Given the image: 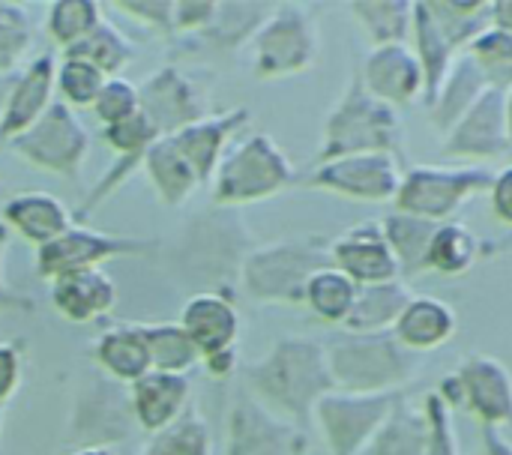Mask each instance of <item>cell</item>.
Listing matches in <instances>:
<instances>
[{
    "label": "cell",
    "instance_id": "obj_1",
    "mask_svg": "<svg viewBox=\"0 0 512 455\" xmlns=\"http://www.w3.org/2000/svg\"><path fill=\"white\" fill-rule=\"evenodd\" d=\"M246 390L276 417L309 429L315 408L336 390L327 345L309 336H282L261 360L246 366Z\"/></svg>",
    "mask_w": 512,
    "mask_h": 455
},
{
    "label": "cell",
    "instance_id": "obj_2",
    "mask_svg": "<svg viewBox=\"0 0 512 455\" xmlns=\"http://www.w3.org/2000/svg\"><path fill=\"white\" fill-rule=\"evenodd\" d=\"M357 153H390L402 162L408 141L399 111L375 99L354 69L348 87L324 120V141L315 153V165Z\"/></svg>",
    "mask_w": 512,
    "mask_h": 455
},
{
    "label": "cell",
    "instance_id": "obj_3",
    "mask_svg": "<svg viewBox=\"0 0 512 455\" xmlns=\"http://www.w3.org/2000/svg\"><path fill=\"white\" fill-rule=\"evenodd\" d=\"M327 363L336 390L360 396L402 393L423 372V357L408 351L393 330L336 336L327 342Z\"/></svg>",
    "mask_w": 512,
    "mask_h": 455
},
{
    "label": "cell",
    "instance_id": "obj_4",
    "mask_svg": "<svg viewBox=\"0 0 512 455\" xmlns=\"http://www.w3.org/2000/svg\"><path fill=\"white\" fill-rule=\"evenodd\" d=\"M324 267H330V240L309 234L249 249L240 267V282L255 303L303 306L312 276Z\"/></svg>",
    "mask_w": 512,
    "mask_h": 455
},
{
    "label": "cell",
    "instance_id": "obj_5",
    "mask_svg": "<svg viewBox=\"0 0 512 455\" xmlns=\"http://www.w3.org/2000/svg\"><path fill=\"white\" fill-rule=\"evenodd\" d=\"M291 186H297V168L288 153L270 135L252 132L225 153L210 195L216 207H246L270 201Z\"/></svg>",
    "mask_w": 512,
    "mask_h": 455
},
{
    "label": "cell",
    "instance_id": "obj_6",
    "mask_svg": "<svg viewBox=\"0 0 512 455\" xmlns=\"http://www.w3.org/2000/svg\"><path fill=\"white\" fill-rule=\"evenodd\" d=\"M321 60V30L306 3H276L273 15L252 39V72L261 81H279L309 72Z\"/></svg>",
    "mask_w": 512,
    "mask_h": 455
},
{
    "label": "cell",
    "instance_id": "obj_7",
    "mask_svg": "<svg viewBox=\"0 0 512 455\" xmlns=\"http://www.w3.org/2000/svg\"><path fill=\"white\" fill-rule=\"evenodd\" d=\"M495 171L489 165H414L405 171L393 210L444 225L477 195L489 192Z\"/></svg>",
    "mask_w": 512,
    "mask_h": 455
},
{
    "label": "cell",
    "instance_id": "obj_8",
    "mask_svg": "<svg viewBox=\"0 0 512 455\" xmlns=\"http://www.w3.org/2000/svg\"><path fill=\"white\" fill-rule=\"evenodd\" d=\"M402 393L360 396L333 390L315 408V426L324 435L330 455H366L384 423L390 420Z\"/></svg>",
    "mask_w": 512,
    "mask_h": 455
},
{
    "label": "cell",
    "instance_id": "obj_9",
    "mask_svg": "<svg viewBox=\"0 0 512 455\" xmlns=\"http://www.w3.org/2000/svg\"><path fill=\"white\" fill-rule=\"evenodd\" d=\"M405 168L390 153H357L333 162L315 165L303 186L315 192H330L360 204H393L402 186Z\"/></svg>",
    "mask_w": 512,
    "mask_h": 455
},
{
    "label": "cell",
    "instance_id": "obj_10",
    "mask_svg": "<svg viewBox=\"0 0 512 455\" xmlns=\"http://www.w3.org/2000/svg\"><path fill=\"white\" fill-rule=\"evenodd\" d=\"M9 147L18 153V159L39 171L78 177L90 150V135L66 102H51L42 120L18 135Z\"/></svg>",
    "mask_w": 512,
    "mask_h": 455
},
{
    "label": "cell",
    "instance_id": "obj_11",
    "mask_svg": "<svg viewBox=\"0 0 512 455\" xmlns=\"http://www.w3.org/2000/svg\"><path fill=\"white\" fill-rule=\"evenodd\" d=\"M156 249L153 240L138 237H111L87 228H69L48 246L36 249V273L48 282H57L72 273L102 270L105 261L114 258H138Z\"/></svg>",
    "mask_w": 512,
    "mask_h": 455
},
{
    "label": "cell",
    "instance_id": "obj_12",
    "mask_svg": "<svg viewBox=\"0 0 512 455\" xmlns=\"http://www.w3.org/2000/svg\"><path fill=\"white\" fill-rule=\"evenodd\" d=\"M207 105L210 102H207L204 87L195 84L174 63L159 66L153 75H147L138 84V108L153 123L159 138L174 135V132H180V129L210 117L213 111Z\"/></svg>",
    "mask_w": 512,
    "mask_h": 455
},
{
    "label": "cell",
    "instance_id": "obj_13",
    "mask_svg": "<svg viewBox=\"0 0 512 455\" xmlns=\"http://www.w3.org/2000/svg\"><path fill=\"white\" fill-rule=\"evenodd\" d=\"M225 455H309V432L276 417L243 390L228 414Z\"/></svg>",
    "mask_w": 512,
    "mask_h": 455
},
{
    "label": "cell",
    "instance_id": "obj_14",
    "mask_svg": "<svg viewBox=\"0 0 512 455\" xmlns=\"http://www.w3.org/2000/svg\"><path fill=\"white\" fill-rule=\"evenodd\" d=\"M441 150L453 159H468V165H483L501 156H512L510 126H507V90L489 87L483 99L441 138Z\"/></svg>",
    "mask_w": 512,
    "mask_h": 455
},
{
    "label": "cell",
    "instance_id": "obj_15",
    "mask_svg": "<svg viewBox=\"0 0 512 455\" xmlns=\"http://www.w3.org/2000/svg\"><path fill=\"white\" fill-rule=\"evenodd\" d=\"M357 72H360L366 90L396 111L411 108V105L423 102V96H426V75H423L420 57L414 54L411 42L369 48V54L363 57Z\"/></svg>",
    "mask_w": 512,
    "mask_h": 455
},
{
    "label": "cell",
    "instance_id": "obj_16",
    "mask_svg": "<svg viewBox=\"0 0 512 455\" xmlns=\"http://www.w3.org/2000/svg\"><path fill=\"white\" fill-rule=\"evenodd\" d=\"M453 375L462 387V408L480 426H512V375L498 357L468 354Z\"/></svg>",
    "mask_w": 512,
    "mask_h": 455
},
{
    "label": "cell",
    "instance_id": "obj_17",
    "mask_svg": "<svg viewBox=\"0 0 512 455\" xmlns=\"http://www.w3.org/2000/svg\"><path fill=\"white\" fill-rule=\"evenodd\" d=\"M330 264L342 270L348 279H354L360 288L402 279L399 261L384 237L381 219L360 222L339 234L336 240H330Z\"/></svg>",
    "mask_w": 512,
    "mask_h": 455
},
{
    "label": "cell",
    "instance_id": "obj_18",
    "mask_svg": "<svg viewBox=\"0 0 512 455\" xmlns=\"http://www.w3.org/2000/svg\"><path fill=\"white\" fill-rule=\"evenodd\" d=\"M249 123H252V111L237 105V108L210 114V117H204V120L174 132V135H165V138L174 141V147L186 156V162L198 174L201 186H207V183H213V177H216V171H219V165L225 159V147Z\"/></svg>",
    "mask_w": 512,
    "mask_h": 455
},
{
    "label": "cell",
    "instance_id": "obj_19",
    "mask_svg": "<svg viewBox=\"0 0 512 455\" xmlns=\"http://www.w3.org/2000/svg\"><path fill=\"white\" fill-rule=\"evenodd\" d=\"M57 87V63L51 54L33 57L15 78L6 96V108L0 117V144H12L30 126L42 120L51 108V93Z\"/></svg>",
    "mask_w": 512,
    "mask_h": 455
},
{
    "label": "cell",
    "instance_id": "obj_20",
    "mask_svg": "<svg viewBox=\"0 0 512 455\" xmlns=\"http://www.w3.org/2000/svg\"><path fill=\"white\" fill-rule=\"evenodd\" d=\"M192 345L198 348L201 360L216 357L222 351H234L240 339V312L225 294L201 291L186 300L180 321H177Z\"/></svg>",
    "mask_w": 512,
    "mask_h": 455
},
{
    "label": "cell",
    "instance_id": "obj_21",
    "mask_svg": "<svg viewBox=\"0 0 512 455\" xmlns=\"http://www.w3.org/2000/svg\"><path fill=\"white\" fill-rule=\"evenodd\" d=\"M189 396H192L189 378L171 372H150L129 387V405L135 423L147 435H159L171 429L189 411Z\"/></svg>",
    "mask_w": 512,
    "mask_h": 455
},
{
    "label": "cell",
    "instance_id": "obj_22",
    "mask_svg": "<svg viewBox=\"0 0 512 455\" xmlns=\"http://www.w3.org/2000/svg\"><path fill=\"white\" fill-rule=\"evenodd\" d=\"M456 330H459L456 309L432 294H414V300L405 306V312L393 327L396 339L420 357L444 348L456 336Z\"/></svg>",
    "mask_w": 512,
    "mask_h": 455
},
{
    "label": "cell",
    "instance_id": "obj_23",
    "mask_svg": "<svg viewBox=\"0 0 512 455\" xmlns=\"http://www.w3.org/2000/svg\"><path fill=\"white\" fill-rule=\"evenodd\" d=\"M489 87H492V81L483 72V66L468 51L459 54L450 75H447V81H444V87H441V93H438V99L426 108L432 129L441 138H447L453 132V126L483 99V93Z\"/></svg>",
    "mask_w": 512,
    "mask_h": 455
},
{
    "label": "cell",
    "instance_id": "obj_24",
    "mask_svg": "<svg viewBox=\"0 0 512 455\" xmlns=\"http://www.w3.org/2000/svg\"><path fill=\"white\" fill-rule=\"evenodd\" d=\"M51 306L69 324H90L117 306V285L102 270L72 273L51 282Z\"/></svg>",
    "mask_w": 512,
    "mask_h": 455
},
{
    "label": "cell",
    "instance_id": "obj_25",
    "mask_svg": "<svg viewBox=\"0 0 512 455\" xmlns=\"http://www.w3.org/2000/svg\"><path fill=\"white\" fill-rule=\"evenodd\" d=\"M3 225L42 249L72 228V216L63 201L48 192H21L3 204Z\"/></svg>",
    "mask_w": 512,
    "mask_h": 455
},
{
    "label": "cell",
    "instance_id": "obj_26",
    "mask_svg": "<svg viewBox=\"0 0 512 455\" xmlns=\"http://www.w3.org/2000/svg\"><path fill=\"white\" fill-rule=\"evenodd\" d=\"M411 48H414V54L420 57V66H423V75H426V96H423V105L429 108V105L438 99V93H441V87H444V81H447L453 63H456V57L462 54V51L447 39V33L438 27V21L432 18L429 0H417V3H414Z\"/></svg>",
    "mask_w": 512,
    "mask_h": 455
},
{
    "label": "cell",
    "instance_id": "obj_27",
    "mask_svg": "<svg viewBox=\"0 0 512 455\" xmlns=\"http://www.w3.org/2000/svg\"><path fill=\"white\" fill-rule=\"evenodd\" d=\"M93 357L102 372H108L114 381H123L129 387L153 372V360L141 324H120L105 330L93 345Z\"/></svg>",
    "mask_w": 512,
    "mask_h": 455
},
{
    "label": "cell",
    "instance_id": "obj_28",
    "mask_svg": "<svg viewBox=\"0 0 512 455\" xmlns=\"http://www.w3.org/2000/svg\"><path fill=\"white\" fill-rule=\"evenodd\" d=\"M411 300H414V291L408 288L405 279L363 285L345 321V333H387L396 327L399 315L405 312Z\"/></svg>",
    "mask_w": 512,
    "mask_h": 455
},
{
    "label": "cell",
    "instance_id": "obj_29",
    "mask_svg": "<svg viewBox=\"0 0 512 455\" xmlns=\"http://www.w3.org/2000/svg\"><path fill=\"white\" fill-rule=\"evenodd\" d=\"M144 171L165 207H180L201 189L198 174L192 171V165L174 147L171 138L153 141V147L144 153Z\"/></svg>",
    "mask_w": 512,
    "mask_h": 455
},
{
    "label": "cell",
    "instance_id": "obj_30",
    "mask_svg": "<svg viewBox=\"0 0 512 455\" xmlns=\"http://www.w3.org/2000/svg\"><path fill=\"white\" fill-rule=\"evenodd\" d=\"M483 258V240L474 234L465 222H444L438 225L429 255H426V273H438L444 279H462L477 267Z\"/></svg>",
    "mask_w": 512,
    "mask_h": 455
},
{
    "label": "cell",
    "instance_id": "obj_31",
    "mask_svg": "<svg viewBox=\"0 0 512 455\" xmlns=\"http://www.w3.org/2000/svg\"><path fill=\"white\" fill-rule=\"evenodd\" d=\"M381 228H384V237H387V243L399 261L402 279L426 273V255H429V246H432L438 225L417 219L411 213L390 210L387 216H381Z\"/></svg>",
    "mask_w": 512,
    "mask_h": 455
},
{
    "label": "cell",
    "instance_id": "obj_32",
    "mask_svg": "<svg viewBox=\"0 0 512 455\" xmlns=\"http://www.w3.org/2000/svg\"><path fill=\"white\" fill-rule=\"evenodd\" d=\"M348 9L360 21L369 48L411 42V30H414L411 0H354L348 3Z\"/></svg>",
    "mask_w": 512,
    "mask_h": 455
},
{
    "label": "cell",
    "instance_id": "obj_33",
    "mask_svg": "<svg viewBox=\"0 0 512 455\" xmlns=\"http://www.w3.org/2000/svg\"><path fill=\"white\" fill-rule=\"evenodd\" d=\"M276 3H219L213 24L201 33V39L222 51H237L252 45L255 33L273 15Z\"/></svg>",
    "mask_w": 512,
    "mask_h": 455
},
{
    "label": "cell",
    "instance_id": "obj_34",
    "mask_svg": "<svg viewBox=\"0 0 512 455\" xmlns=\"http://www.w3.org/2000/svg\"><path fill=\"white\" fill-rule=\"evenodd\" d=\"M426 444L429 423L423 405L417 408L408 396H402L366 455H426Z\"/></svg>",
    "mask_w": 512,
    "mask_h": 455
},
{
    "label": "cell",
    "instance_id": "obj_35",
    "mask_svg": "<svg viewBox=\"0 0 512 455\" xmlns=\"http://www.w3.org/2000/svg\"><path fill=\"white\" fill-rule=\"evenodd\" d=\"M357 294H360V285L330 264V267H324V270H318L312 276L303 306H309V312L321 324L345 327V321H348V315H351V309L357 303Z\"/></svg>",
    "mask_w": 512,
    "mask_h": 455
},
{
    "label": "cell",
    "instance_id": "obj_36",
    "mask_svg": "<svg viewBox=\"0 0 512 455\" xmlns=\"http://www.w3.org/2000/svg\"><path fill=\"white\" fill-rule=\"evenodd\" d=\"M429 12L462 54L492 27V0H429Z\"/></svg>",
    "mask_w": 512,
    "mask_h": 455
},
{
    "label": "cell",
    "instance_id": "obj_37",
    "mask_svg": "<svg viewBox=\"0 0 512 455\" xmlns=\"http://www.w3.org/2000/svg\"><path fill=\"white\" fill-rule=\"evenodd\" d=\"M63 54L66 57H81V60L93 63L96 69H102L108 78H117L129 66V60L135 54V45L111 21H102L96 30H90L81 42H75Z\"/></svg>",
    "mask_w": 512,
    "mask_h": 455
},
{
    "label": "cell",
    "instance_id": "obj_38",
    "mask_svg": "<svg viewBox=\"0 0 512 455\" xmlns=\"http://www.w3.org/2000/svg\"><path fill=\"white\" fill-rule=\"evenodd\" d=\"M144 339L150 348L153 372L186 375L201 363L198 348L192 345V339L180 324H144Z\"/></svg>",
    "mask_w": 512,
    "mask_h": 455
},
{
    "label": "cell",
    "instance_id": "obj_39",
    "mask_svg": "<svg viewBox=\"0 0 512 455\" xmlns=\"http://www.w3.org/2000/svg\"><path fill=\"white\" fill-rule=\"evenodd\" d=\"M102 21V6L96 0H57L48 6L45 33L54 45L66 51L75 42H81L90 30H96Z\"/></svg>",
    "mask_w": 512,
    "mask_h": 455
},
{
    "label": "cell",
    "instance_id": "obj_40",
    "mask_svg": "<svg viewBox=\"0 0 512 455\" xmlns=\"http://www.w3.org/2000/svg\"><path fill=\"white\" fill-rule=\"evenodd\" d=\"M141 455H213L210 426L198 411H186L171 429L150 438Z\"/></svg>",
    "mask_w": 512,
    "mask_h": 455
},
{
    "label": "cell",
    "instance_id": "obj_41",
    "mask_svg": "<svg viewBox=\"0 0 512 455\" xmlns=\"http://www.w3.org/2000/svg\"><path fill=\"white\" fill-rule=\"evenodd\" d=\"M33 48V27L27 9L18 3H0V78L15 72Z\"/></svg>",
    "mask_w": 512,
    "mask_h": 455
},
{
    "label": "cell",
    "instance_id": "obj_42",
    "mask_svg": "<svg viewBox=\"0 0 512 455\" xmlns=\"http://www.w3.org/2000/svg\"><path fill=\"white\" fill-rule=\"evenodd\" d=\"M108 75L81 57H66L57 63V90L72 108H93Z\"/></svg>",
    "mask_w": 512,
    "mask_h": 455
},
{
    "label": "cell",
    "instance_id": "obj_43",
    "mask_svg": "<svg viewBox=\"0 0 512 455\" xmlns=\"http://www.w3.org/2000/svg\"><path fill=\"white\" fill-rule=\"evenodd\" d=\"M468 54L483 66V72L489 75L492 87L510 90L512 87V30H501V27H489L483 30Z\"/></svg>",
    "mask_w": 512,
    "mask_h": 455
},
{
    "label": "cell",
    "instance_id": "obj_44",
    "mask_svg": "<svg viewBox=\"0 0 512 455\" xmlns=\"http://www.w3.org/2000/svg\"><path fill=\"white\" fill-rule=\"evenodd\" d=\"M102 141L117 153V159H135L144 165V153L153 147V141H159V132L153 129V123L138 108L132 117H126L114 126H105Z\"/></svg>",
    "mask_w": 512,
    "mask_h": 455
},
{
    "label": "cell",
    "instance_id": "obj_45",
    "mask_svg": "<svg viewBox=\"0 0 512 455\" xmlns=\"http://www.w3.org/2000/svg\"><path fill=\"white\" fill-rule=\"evenodd\" d=\"M423 414L429 423V444L426 455H462L459 435H456V411L438 396V390L423 396Z\"/></svg>",
    "mask_w": 512,
    "mask_h": 455
},
{
    "label": "cell",
    "instance_id": "obj_46",
    "mask_svg": "<svg viewBox=\"0 0 512 455\" xmlns=\"http://www.w3.org/2000/svg\"><path fill=\"white\" fill-rule=\"evenodd\" d=\"M135 111H138V87L132 81H126L123 75L108 78L105 87L99 90L96 102H93V114L99 117L102 129L132 117Z\"/></svg>",
    "mask_w": 512,
    "mask_h": 455
},
{
    "label": "cell",
    "instance_id": "obj_47",
    "mask_svg": "<svg viewBox=\"0 0 512 455\" xmlns=\"http://www.w3.org/2000/svg\"><path fill=\"white\" fill-rule=\"evenodd\" d=\"M219 12L213 0H177L174 3V36H201Z\"/></svg>",
    "mask_w": 512,
    "mask_h": 455
},
{
    "label": "cell",
    "instance_id": "obj_48",
    "mask_svg": "<svg viewBox=\"0 0 512 455\" xmlns=\"http://www.w3.org/2000/svg\"><path fill=\"white\" fill-rule=\"evenodd\" d=\"M126 15L162 30L165 36H174V3L171 0H156V3H138V0H129V3H117Z\"/></svg>",
    "mask_w": 512,
    "mask_h": 455
},
{
    "label": "cell",
    "instance_id": "obj_49",
    "mask_svg": "<svg viewBox=\"0 0 512 455\" xmlns=\"http://www.w3.org/2000/svg\"><path fill=\"white\" fill-rule=\"evenodd\" d=\"M21 384V348L15 342H0V408L15 396Z\"/></svg>",
    "mask_w": 512,
    "mask_h": 455
},
{
    "label": "cell",
    "instance_id": "obj_50",
    "mask_svg": "<svg viewBox=\"0 0 512 455\" xmlns=\"http://www.w3.org/2000/svg\"><path fill=\"white\" fill-rule=\"evenodd\" d=\"M489 204H492L495 219L512 228V162L495 171V180L489 189Z\"/></svg>",
    "mask_w": 512,
    "mask_h": 455
},
{
    "label": "cell",
    "instance_id": "obj_51",
    "mask_svg": "<svg viewBox=\"0 0 512 455\" xmlns=\"http://www.w3.org/2000/svg\"><path fill=\"white\" fill-rule=\"evenodd\" d=\"M6 246H9V228L0 222V315L3 312H33L36 303L24 294H15L3 276V261H6Z\"/></svg>",
    "mask_w": 512,
    "mask_h": 455
},
{
    "label": "cell",
    "instance_id": "obj_52",
    "mask_svg": "<svg viewBox=\"0 0 512 455\" xmlns=\"http://www.w3.org/2000/svg\"><path fill=\"white\" fill-rule=\"evenodd\" d=\"M480 441H483V453L486 455H512V441L507 429L480 426Z\"/></svg>",
    "mask_w": 512,
    "mask_h": 455
},
{
    "label": "cell",
    "instance_id": "obj_53",
    "mask_svg": "<svg viewBox=\"0 0 512 455\" xmlns=\"http://www.w3.org/2000/svg\"><path fill=\"white\" fill-rule=\"evenodd\" d=\"M204 363V369H207V375L210 378H231L234 375V369H237V348L234 351H222V354H216V357H207V360H201Z\"/></svg>",
    "mask_w": 512,
    "mask_h": 455
},
{
    "label": "cell",
    "instance_id": "obj_54",
    "mask_svg": "<svg viewBox=\"0 0 512 455\" xmlns=\"http://www.w3.org/2000/svg\"><path fill=\"white\" fill-rule=\"evenodd\" d=\"M492 27L512 30V0H492Z\"/></svg>",
    "mask_w": 512,
    "mask_h": 455
},
{
    "label": "cell",
    "instance_id": "obj_55",
    "mask_svg": "<svg viewBox=\"0 0 512 455\" xmlns=\"http://www.w3.org/2000/svg\"><path fill=\"white\" fill-rule=\"evenodd\" d=\"M72 455H114L105 444H90V447H81V450H75Z\"/></svg>",
    "mask_w": 512,
    "mask_h": 455
},
{
    "label": "cell",
    "instance_id": "obj_56",
    "mask_svg": "<svg viewBox=\"0 0 512 455\" xmlns=\"http://www.w3.org/2000/svg\"><path fill=\"white\" fill-rule=\"evenodd\" d=\"M9 87H12V78H0V117H3V108H6V96H9Z\"/></svg>",
    "mask_w": 512,
    "mask_h": 455
},
{
    "label": "cell",
    "instance_id": "obj_57",
    "mask_svg": "<svg viewBox=\"0 0 512 455\" xmlns=\"http://www.w3.org/2000/svg\"><path fill=\"white\" fill-rule=\"evenodd\" d=\"M507 126H510V141H512V87L507 90Z\"/></svg>",
    "mask_w": 512,
    "mask_h": 455
},
{
    "label": "cell",
    "instance_id": "obj_58",
    "mask_svg": "<svg viewBox=\"0 0 512 455\" xmlns=\"http://www.w3.org/2000/svg\"><path fill=\"white\" fill-rule=\"evenodd\" d=\"M0 420H3V408H0Z\"/></svg>",
    "mask_w": 512,
    "mask_h": 455
}]
</instances>
